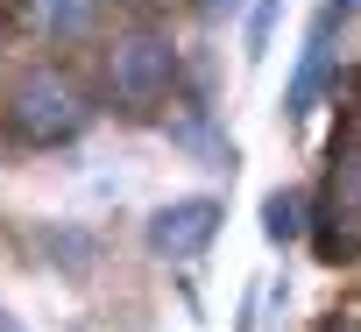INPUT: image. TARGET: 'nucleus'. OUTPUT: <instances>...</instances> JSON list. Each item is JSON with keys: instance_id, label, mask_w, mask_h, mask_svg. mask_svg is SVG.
Returning a JSON list of instances; mask_svg holds the SVG:
<instances>
[{"instance_id": "obj_4", "label": "nucleus", "mask_w": 361, "mask_h": 332, "mask_svg": "<svg viewBox=\"0 0 361 332\" xmlns=\"http://www.w3.org/2000/svg\"><path fill=\"white\" fill-rule=\"evenodd\" d=\"M213 234H220V205L213 198H177V205H163L149 219V248L170 255V262H192Z\"/></svg>"}, {"instance_id": "obj_12", "label": "nucleus", "mask_w": 361, "mask_h": 332, "mask_svg": "<svg viewBox=\"0 0 361 332\" xmlns=\"http://www.w3.org/2000/svg\"><path fill=\"white\" fill-rule=\"evenodd\" d=\"M0 332H22V325H8V318H0Z\"/></svg>"}, {"instance_id": "obj_5", "label": "nucleus", "mask_w": 361, "mask_h": 332, "mask_svg": "<svg viewBox=\"0 0 361 332\" xmlns=\"http://www.w3.org/2000/svg\"><path fill=\"white\" fill-rule=\"evenodd\" d=\"M333 22L340 15H319V29H312V43H305V64H298V78H290V120L312 106V92H319V78H326V57H333Z\"/></svg>"}, {"instance_id": "obj_2", "label": "nucleus", "mask_w": 361, "mask_h": 332, "mask_svg": "<svg viewBox=\"0 0 361 332\" xmlns=\"http://www.w3.org/2000/svg\"><path fill=\"white\" fill-rule=\"evenodd\" d=\"M106 78H114V99H121L128 113H149V106L170 92V78H177V50H170L163 36L135 29V36H121V43H114Z\"/></svg>"}, {"instance_id": "obj_7", "label": "nucleus", "mask_w": 361, "mask_h": 332, "mask_svg": "<svg viewBox=\"0 0 361 332\" xmlns=\"http://www.w3.org/2000/svg\"><path fill=\"white\" fill-rule=\"evenodd\" d=\"M298 226H305V219H298V198L276 191V198L262 205V234H269V241H298Z\"/></svg>"}, {"instance_id": "obj_1", "label": "nucleus", "mask_w": 361, "mask_h": 332, "mask_svg": "<svg viewBox=\"0 0 361 332\" xmlns=\"http://www.w3.org/2000/svg\"><path fill=\"white\" fill-rule=\"evenodd\" d=\"M319 255L326 262L361 255V120L333 134V170H326V198H319Z\"/></svg>"}, {"instance_id": "obj_10", "label": "nucleus", "mask_w": 361, "mask_h": 332, "mask_svg": "<svg viewBox=\"0 0 361 332\" xmlns=\"http://www.w3.org/2000/svg\"><path fill=\"white\" fill-rule=\"evenodd\" d=\"M326 332H361V318H333V325H326Z\"/></svg>"}, {"instance_id": "obj_3", "label": "nucleus", "mask_w": 361, "mask_h": 332, "mask_svg": "<svg viewBox=\"0 0 361 332\" xmlns=\"http://www.w3.org/2000/svg\"><path fill=\"white\" fill-rule=\"evenodd\" d=\"M8 127L22 134V141H71L78 127H85V106L71 99V85H57L50 71H36V78H22L15 85V99H8Z\"/></svg>"}, {"instance_id": "obj_6", "label": "nucleus", "mask_w": 361, "mask_h": 332, "mask_svg": "<svg viewBox=\"0 0 361 332\" xmlns=\"http://www.w3.org/2000/svg\"><path fill=\"white\" fill-rule=\"evenodd\" d=\"M29 8H36V22L50 36H85L92 15H99V0H29Z\"/></svg>"}, {"instance_id": "obj_11", "label": "nucleus", "mask_w": 361, "mask_h": 332, "mask_svg": "<svg viewBox=\"0 0 361 332\" xmlns=\"http://www.w3.org/2000/svg\"><path fill=\"white\" fill-rule=\"evenodd\" d=\"M354 8H361V0H333V8H326V15H354Z\"/></svg>"}, {"instance_id": "obj_8", "label": "nucleus", "mask_w": 361, "mask_h": 332, "mask_svg": "<svg viewBox=\"0 0 361 332\" xmlns=\"http://www.w3.org/2000/svg\"><path fill=\"white\" fill-rule=\"evenodd\" d=\"M276 8H283V0H262V8H255V22H248V43H255V50H269V29H276Z\"/></svg>"}, {"instance_id": "obj_9", "label": "nucleus", "mask_w": 361, "mask_h": 332, "mask_svg": "<svg viewBox=\"0 0 361 332\" xmlns=\"http://www.w3.org/2000/svg\"><path fill=\"white\" fill-rule=\"evenodd\" d=\"M199 8H206V15L220 22V15H234V8H241V0H199Z\"/></svg>"}]
</instances>
